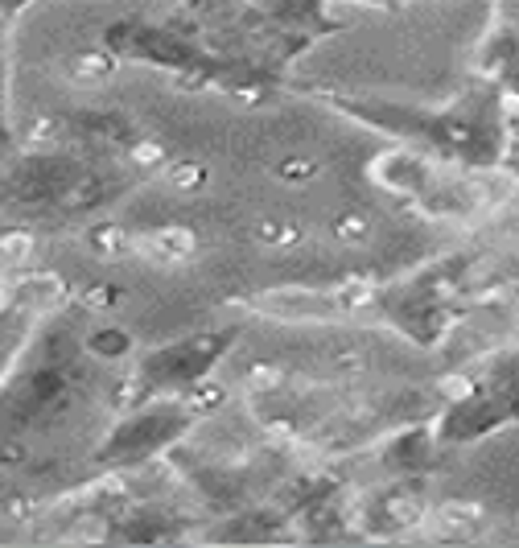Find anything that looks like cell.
Listing matches in <instances>:
<instances>
[{
    "label": "cell",
    "instance_id": "6da1fadb",
    "mask_svg": "<svg viewBox=\"0 0 519 548\" xmlns=\"http://www.w3.org/2000/svg\"><path fill=\"white\" fill-rule=\"evenodd\" d=\"M145 252H149L153 260H161V264L186 260V256H194V235H190L186 227H161V231H153V235L145 239Z\"/></svg>",
    "mask_w": 519,
    "mask_h": 548
},
{
    "label": "cell",
    "instance_id": "7a4b0ae2",
    "mask_svg": "<svg viewBox=\"0 0 519 548\" xmlns=\"http://www.w3.org/2000/svg\"><path fill=\"white\" fill-rule=\"evenodd\" d=\"M482 520V507L478 503H445L441 511H437V524L445 528V532H470L474 524Z\"/></svg>",
    "mask_w": 519,
    "mask_h": 548
},
{
    "label": "cell",
    "instance_id": "3957f363",
    "mask_svg": "<svg viewBox=\"0 0 519 548\" xmlns=\"http://www.w3.org/2000/svg\"><path fill=\"white\" fill-rule=\"evenodd\" d=\"M256 239H260V244H268V248H289V244H297V239H301V231L293 223H285V219H268V223L256 227Z\"/></svg>",
    "mask_w": 519,
    "mask_h": 548
},
{
    "label": "cell",
    "instance_id": "277c9868",
    "mask_svg": "<svg viewBox=\"0 0 519 548\" xmlns=\"http://www.w3.org/2000/svg\"><path fill=\"white\" fill-rule=\"evenodd\" d=\"M206 182V169L202 165H194V161H178V165H169V186L173 190H198Z\"/></svg>",
    "mask_w": 519,
    "mask_h": 548
},
{
    "label": "cell",
    "instance_id": "5b68a950",
    "mask_svg": "<svg viewBox=\"0 0 519 548\" xmlns=\"http://www.w3.org/2000/svg\"><path fill=\"white\" fill-rule=\"evenodd\" d=\"M334 231H338V239H346V244H359V239L371 235V223H367L363 215H342V219L334 223Z\"/></svg>",
    "mask_w": 519,
    "mask_h": 548
},
{
    "label": "cell",
    "instance_id": "8992f818",
    "mask_svg": "<svg viewBox=\"0 0 519 548\" xmlns=\"http://www.w3.org/2000/svg\"><path fill=\"white\" fill-rule=\"evenodd\" d=\"M388 516H392L400 528H412V524L421 520V503H417V499H392V503H388Z\"/></svg>",
    "mask_w": 519,
    "mask_h": 548
},
{
    "label": "cell",
    "instance_id": "52a82bcc",
    "mask_svg": "<svg viewBox=\"0 0 519 548\" xmlns=\"http://www.w3.org/2000/svg\"><path fill=\"white\" fill-rule=\"evenodd\" d=\"M132 161H141V165H157V161H165V149H161V145H153V141H145V145H136V149H132Z\"/></svg>",
    "mask_w": 519,
    "mask_h": 548
},
{
    "label": "cell",
    "instance_id": "ba28073f",
    "mask_svg": "<svg viewBox=\"0 0 519 548\" xmlns=\"http://www.w3.org/2000/svg\"><path fill=\"white\" fill-rule=\"evenodd\" d=\"M252 384L256 388H276V384H281V371H276V367H256L252 371Z\"/></svg>",
    "mask_w": 519,
    "mask_h": 548
},
{
    "label": "cell",
    "instance_id": "9c48e42d",
    "mask_svg": "<svg viewBox=\"0 0 519 548\" xmlns=\"http://www.w3.org/2000/svg\"><path fill=\"white\" fill-rule=\"evenodd\" d=\"M281 174H285V178H309V174H314V161H289Z\"/></svg>",
    "mask_w": 519,
    "mask_h": 548
}]
</instances>
